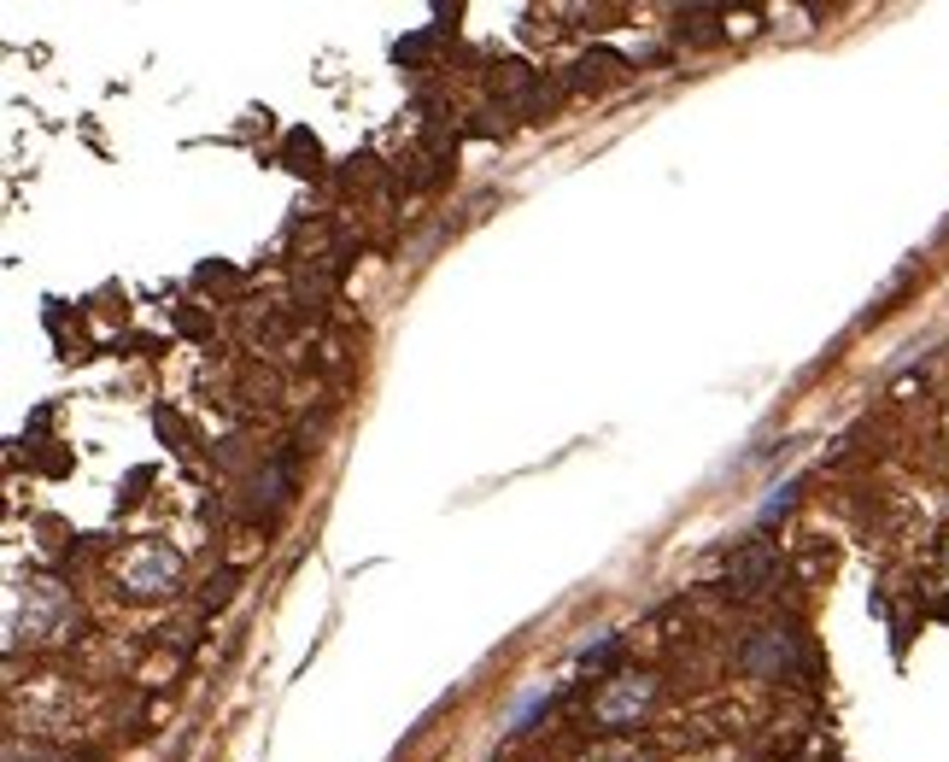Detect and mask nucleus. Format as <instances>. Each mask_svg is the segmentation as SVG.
<instances>
[{
    "instance_id": "1",
    "label": "nucleus",
    "mask_w": 949,
    "mask_h": 762,
    "mask_svg": "<svg viewBox=\"0 0 949 762\" xmlns=\"http://www.w3.org/2000/svg\"><path fill=\"white\" fill-rule=\"evenodd\" d=\"M739 663H744V674H756V681H798L803 674L798 634L791 628H756L739 646Z\"/></svg>"
},
{
    "instance_id": "2",
    "label": "nucleus",
    "mask_w": 949,
    "mask_h": 762,
    "mask_svg": "<svg viewBox=\"0 0 949 762\" xmlns=\"http://www.w3.org/2000/svg\"><path fill=\"white\" fill-rule=\"evenodd\" d=\"M182 575V557L171 546H159V539H147V546H135L124 564H117V587L129 592V599H159V592H171Z\"/></svg>"
},
{
    "instance_id": "3",
    "label": "nucleus",
    "mask_w": 949,
    "mask_h": 762,
    "mask_svg": "<svg viewBox=\"0 0 949 762\" xmlns=\"http://www.w3.org/2000/svg\"><path fill=\"white\" fill-rule=\"evenodd\" d=\"M779 581V551L774 539H744L733 551V564H727V587L739 592V599H762Z\"/></svg>"
},
{
    "instance_id": "4",
    "label": "nucleus",
    "mask_w": 949,
    "mask_h": 762,
    "mask_svg": "<svg viewBox=\"0 0 949 762\" xmlns=\"http://www.w3.org/2000/svg\"><path fill=\"white\" fill-rule=\"evenodd\" d=\"M656 698V681H645V674H616V681L604 686V698H598V727H627V721H639L651 709Z\"/></svg>"
},
{
    "instance_id": "5",
    "label": "nucleus",
    "mask_w": 949,
    "mask_h": 762,
    "mask_svg": "<svg viewBox=\"0 0 949 762\" xmlns=\"http://www.w3.org/2000/svg\"><path fill=\"white\" fill-rule=\"evenodd\" d=\"M621 71H627V59L609 54V47H598V54H586V59L569 71V89H574V94H581V89H604V82H616Z\"/></svg>"
},
{
    "instance_id": "6",
    "label": "nucleus",
    "mask_w": 949,
    "mask_h": 762,
    "mask_svg": "<svg viewBox=\"0 0 949 762\" xmlns=\"http://www.w3.org/2000/svg\"><path fill=\"white\" fill-rule=\"evenodd\" d=\"M282 159H287V171H317V159H323V152H317V135H305V129H294V135H287V152H282Z\"/></svg>"
},
{
    "instance_id": "7",
    "label": "nucleus",
    "mask_w": 949,
    "mask_h": 762,
    "mask_svg": "<svg viewBox=\"0 0 949 762\" xmlns=\"http://www.w3.org/2000/svg\"><path fill=\"white\" fill-rule=\"evenodd\" d=\"M791 499H798V481H786V487H779V493L768 499V511H762V522H774L779 511H791Z\"/></svg>"
},
{
    "instance_id": "8",
    "label": "nucleus",
    "mask_w": 949,
    "mask_h": 762,
    "mask_svg": "<svg viewBox=\"0 0 949 762\" xmlns=\"http://www.w3.org/2000/svg\"><path fill=\"white\" fill-rule=\"evenodd\" d=\"M604 762H639L633 751H616V757H604Z\"/></svg>"
},
{
    "instance_id": "9",
    "label": "nucleus",
    "mask_w": 949,
    "mask_h": 762,
    "mask_svg": "<svg viewBox=\"0 0 949 762\" xmlns=\"http://www.w3.org/2000/svg\"><path fill=\"white\" fill-rule=\"evenodd\" d=\"M938 616H944V622H949V599H944V604H938Z\"/></svg>"
}]
</instances>
